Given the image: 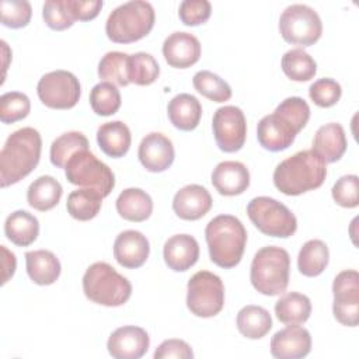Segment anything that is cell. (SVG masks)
Wrapping results in <instances>:
<instances>
[{
    "mask_svg": "<svg viewBox=\"0 0 359 359\" xmlns=\"http://www.w3.org/2000/svg\"><path fill=\"white\" fill-rule=\"evenodd\" d=\"M1 250V265H3V276H1V285H6L8 282L10 278H13L14 272H15V266H17V259L14 252H11L10 250H7L6 245L0 247Z\"/></svg>",
    "mask_w": 359,
    "mask_h": 359,
    "instance_id": "obj_48",
    "label": "cell"
},
{
    "mask_svg": "<svg viewBox=\"0 0 359 359\" xmlns=\"http://www.w3.org/2000/svg\"><path fill=\"white\" fill-rule=\"evenodd\" d=\"M1 24L8 28H22L28 25L32 7L27 0H3L1 4Z\"/></svg>",
    "mask_w": 359,
    "mask_h": 359,
    "instance_id": "obj_42",
    "label": "cell"
},
{
    "mask_svg": "<svg viewBox=\"0 0 359 359\" xmlns=\"http://www.w3.org/2000/svg\"><path fill=\"white\" fill-rule=\"evenodd\" d=\"M224 306V285L213 272L199 271L194 273L187 285V307L202 318L215 317Z\"/></svg>",
    "mask_w": 359,
    "mask_h": 359,
    "instance_id": "obj_10",
    "label": "cell"
},
{
    "mask_svg": "<svg viewBox=\"0 0 359 359\" xmlns=\"http://www.w3.org/2000/svg\"><path fill=\"white\" fill-rule=\"evenodd\" d=\"M311 351V335L299 324L287 325L273 334L271 339V355L278 359H300Z\"/></svg>",
    "mask_w": 359,
    "mask_h": 359,
    "instance_id": "obj_18",
    "label": "cell"
},
{
    "mask_svg": "<svg viewBox=\"0 0 359 359\" xmlns=\"http://www.w3.org/2000/svg\"><path fill=\"white\" fill-rule=\"evenodd\" d=\"M31 101L27 94L20 91H8L0 97V121L3 123H14L28 116Z\"/></svg>",
    "mask_w": 359,
    "mask_h": 359,
    "instance_id": "obj_40",
    "label": "cell"
},
{
    "mask_svg": "<svg viewBox=\"0 0 359 359\" xmlns=\"http://www.w3.org/2000/svg\"><path fill=\"white\" fill-rule=\"evenodd\" d=\"M42 18L50 29L63 31L76 21L69 10L67 0H48L42 6Z\"/></svg>",
    "mask_w": 359,
    "mask_h": 359,
    "instance_id": "obj_41",
    "label": "cell"
},
{
    "mask_svg": "<svg viewBox=\"0 0 359 359\" xmlns=\"http://www.w3.org/2000/svg\"><path fill=\"white\" fill-rule=\"evenodd\" d=\"M212 184L220 195L236 196L250 187V171L240 161H222L212 171Z\"/></svg>",
    "mask_w": 359,
    "mask_h": 359,
    "instance_id": "obj_22",
    "label": "cell"
},
{
    "mask_svg": "<svg viewBox=\"0 0 359 359\" xmlns=\"http://www.w3.org/2000/svg\"><path fill=\"white\" fill-rule=\"evenodd\" d=\"M275 314L286 325L304 324L311 314V302L306 294L299 292L285 293L275 303Z\"/></svg>",
    "mask_w": 359,
    "mask_h": 359,
    "instance_id": "obj_31",
    "label": "cell"
},
{
    "mask_svg": "<svg viewBox=\"0 0 359 359\" xmlns=\"http://www.w3.org/2000/svg\"><path fill=\"white\" fill-rule=\"evenodd\" d=\"M205 238L212 262L229 269L236 266L243 258L247 230L236 216L219 215L206 224Z\"/></svg>",
    "mask_w": 359,
    "mask_h": 359,
    "instance_id": "obj_4",
    "label": "cell"
},
{
    "mask_svg": "<svg viewBox=\"0 0 359 359\" xmlns=\"http://www.w3.org/2000/svg\"><path fill=\"white\" fill-rule=\"evenodd\" d=\"M83 292L97 304L118 307L125 304L132 294L130 282L108 262L91 264L83 275Z\"/></svg>",
    "mask_w": 359,
    "mask_h": 359,
    "instance_id": "obj_7",
    "label": "cell"
},
{
    "mask_svg": "<svg viewBox=\"0 0 359 359\" xmlns=\"http://www.w3.org/2000/svg\"><path fill=\"white\" fill-rule=\"evenodd\" d=\"M62 194V185L56 178L52 175H41L29 184L27 189V201L35 210L46 212L59 203Z\"/></svg>",
    "mask_w": 359,
    "mask_h": 359,
    "instance_id": "obj_29",
    "label": "cell"
},
{
    "mask_svg": "<svg viewBox=\"0 0 359 359\" xmlns=\"http://www.w3.org/2000/svg\"><path fill=\"white\" fill-rule=\"evenodd\" d=\"M129 55L123 52H107L98 63V77L102 81L126 87L129 81Z\"/></svg>",
    "mask_w": 359,
    "mask_h": 359,
    "instance_id": "obj_36",
    "label": "cell"
},
{
    "mask_svg": "<svg viewBox=\"0 0 359 359\" xmlns=\"http://www.w3.org/2000/svg\"><path fill=\"white\" fill-rule=\"evenodd\" d=\"M149 254V240L137 230H125L119 233L114 241V257L123 268H140L147 261Z\"/></svg>",
    "mask_w": 359,
    "mask_h": 359,
    "instance_id": "obj_19",
    "label": "cell"
},
{
    "mask_svg": "<svg viewBox=\"0 0 359 359\" xmlns=\"http://www.w3.org/2000/svg\"><path fill=\"white\" fill-rule=\"evenodd\" d=\"M212 129L216 144L224 153H236L245 143V115L236 105H224L217 108L212 118Z\"/></svg>",
    "mask_w": 359,
    "mask_h": 359,
    "instance_id": "obj_13",
    "label": "cell"
},
{
    "mask_svg": "<svg viewBox=\"0 0 359 359\" xmlns=\"http://www.w3.org/2000/svg\"><path fill=\"white\" fill-rule=\"evenodd\" d=\"M346 136L341 123L330 122L320 126L313 139V150L327 163L338 161L346 151Z\"/></svg>",
    "mask_w": 359,
    "mask_h": 359,
    "instance_id": "obj_23",
    "label": "cell"
},
{
    "mask_svg": "<svg viewBox=\"0 0 359 359\" xmlns=\"http://www.w3.org/2000/svg\"><path fill=\"white\" fill-rule=\"evenodd\" d=\"M122 98L118 87L108 81H101L91 88L90 105L97 115L109 116L118 112Z\"/></svg>",
    "mask_w": 359,
    "mask_h": 359,
    "instance_id": "obj_38",
    "label": "cell"
},
{
    "mask_svg": "<svg viewBox=\"0 0 359 359\" xmlns=\"http://www.w3.org/2000/svg\"><path fill=\"white\" fill-rule=\"evenodd\" d=\"M154 359H192L194 352L188 342L184 339H165L154 351Z\"/></svg>",
    "mask_w": 359,
    "mask_h": 359,
    "instance_id": "obj_46",
    "label": "cell"
},
{
    "mask_svg": "<svg viewBox=\"0 0 359 359\" xmlns=\"http://www.w3.org/2000/svg\"><path fill=\"white\" fill-rule=\"evenodd\" d=\"M97 143L107 156L114 158L123 157L132 143L130 129L122 121L105 122L97 129Z\"/></svg>",
    "mask_w": 359,
    "mask_h": 359,
    "instance_id": "obj_26",
    "label": "cell"
},
{
    "mask_svg": "<svg viewBox=\"0 0 359 359\" xmlns=\"http://www.w3.org/2000/svg\"><path fill=\"white\" fill-rule=\"evenodd\" d=\"M156 13L144 0H132L115 7L107 18V36L116 43H130L144 38L154 27Z\"/></svg>",
    "mask_w": 359,
    "mask_h": 359,
    "instance_id": "obj_5",
    "label": "cell"
},
{
    "mask_svg": "<svg viewBox=\"0 0 359 359\" xmlns=\"http://www.w3.org/2000/svg\"><path fill=\"white\" fill-rule=\"evenodd\" d=\"M36 94L42 104L49 108L70 109L79 102L81 87L73 73L67 70H53L39 79Z\"/></svg>",
    "mask_w": 359,
    "mask_h": 359,
    "instance_id": "obj_12",
    "label": "cell"
},
{
    "mask_svg": "<svg viewBox=\"0 0 359 359\" xmlns=\"http://www.w3.org/2000/svg\"><path fill=\"white\" fill-rule=\"evenodd\" d=\"M140 164L150 172H163L171 167L175 157L172 142L160 132L146 135L137 149Z\"/></svg>",
    "mask_w": 359,
    "mask_h": 359,
    "instance_id": "obj_16",
    "label": "cell"
},
{
    "mask_svg": "<svg viewBox=\"0 0 359 359\" xmlns=\"http://www.w3.org/2000/svg\"><path fill=\"white\" fill-rule=\"evenodd\" d=\"M332 199L342 208H356L359 205V178L355 174L342 175L331 189Z\"/></svg>",
    "mask_w": 359,
    "mask_h": 359,
    "instance_id": "obj_44",
    "label": "cell"
},
{
    "mask_svg": "<svg viewBox=\"0 0 359 359\" xmlns=\"http://www.w3.org/2000/svg\"><path fill=\"white\" fill-rule=\"evenodd\" d=\"M237 330L248 339H259L272 328V317L269 311L261 306L248 304L237 313Z\"/></svg>",
    "mask_w": 359,
    "mask_h": 359,
    "instance_id": "obj_30",
    "label": "cell"
},
{
    "mask_svg": "<svg viewBox=\"0 0 359 359\" xmlns=\"http://www.w3.org/2000/svg\"><path fill=\"white\" fill-rule=\"evenodd\" d=\"M199 39L185 31L170 34L163 42V55L165 62L175 69H187L195 65L201 57Z\"/></svg>",
    "mask_w": 359,
    "mask_h": 359,
    "instance_id": "obj_17",
    "label": "cell"
},
{
    "mask_svg": "<svg viewBox=\"0 0 359 359\" xmlns=\"http://www.w3.org/2000/svg\"><path fill=\"white\" fill-rule=\"evenodd\" d=\"M330 261V251L323 240L313 238L303 244L297 255V269L302 275L314 278L323 273Z\"/></svg>",
    "mask_w": 359,
    "mask_h": 359,
    "instance_id": "obj_32",
    "label": "cell"
},
{
    "mask_svg": "<svg viewBox=\"0 0 359 359\" xmlns=\"http://www.w3.org/2000/svg\"><path fill=\"white\" fill-rule=\"evenodd\" d=\"M195 90L213 102H224L231 98V87L219 74L209 70H199L192 79Z\"/></svg>",
    "mask_w": 359,
    "mask_h": 359,
    "instance_id": "obj_37",
    "label": "cell"
},
{
    "mask_svg": "<svg viewBox=\"0 0 359 359\" xmlns=\"http://www.w3.org/2000/svg\"><path fill=\"white\" fill-rule=\"evenodd\" d=\"M102 4V0H67V6L73 18L80 21L95 18L101 11Z\"/></svg>",
    "mask_w": 359,
    "mask_h": 359,
    "instance_id": "obj_47",
    "label": "cell"
},
{
    "mask_svg": "<svg viewBox=\"0 0 359 359\" xmlns=\"http://www.w3.org/2000/svg\"><path fill=\"white\" fill-rule=\"evenodd\" d=\"M25 266L29 279L41 286L57 280L62 266L57 257L49 250H34L25 252Z\"/></svg>",
    "mask_w": 359,
    "mask_h": 359,
    "instance_id": "obj_24",
    "label": "cell"
},
{
    "mask_svg": "<svg viewBox=\"0 0 359 359\" xmlns=\"http://www.w3.org/2000/svg\"><path fill=\"white\" fill-rule=\"evenodd\" d=\"M66 180L77 187L93 189L102 198L108 196L115 187L112 170L88 149L74 153L65 167Z\"/></svg>",
    "mask_w": 359,
    "mask_h": 359,
    "instance_id": "obj_8",
    "label": "cell"
},
{
    "mask_svg": "<svg viewBox=\"0 0 359 359\" xmlns=\"http://www.w3.org/2000/svg\"><path fill=\"white\" fill-rule=\"evenodd\" d=\"M4 234L13 244L28 247L38 238L39 222L27 210H15L4 222Z\"/></svg>",
    "mask_w": 359,
    "mask_h": 359,
    "instance_id": "obj_28",
    "label": "cell"
},
{
    "mask_svg": "<svg viewBox=\"0 0 359 359\" xmlns=\"http://www.w3.org/2000/svg\"><path fill=\"white\" fill-rule=\"evenodd\" d=\"M210 14L212 4L208 0H184L178 8L180 20L188 27H195L206 22Z\"/></svg>",
    "mask_w": 359,
    "mask_h": 359,
    "instance_id": "obj_45",
    "label": "cell"
},
{
    "mask_svg": "<svg viewBox=\"0 0 359 359\" xmlns=\"http://www.w3.org/2000/svg\"><path fill=\"white\" fill-rule=\"evenodd\" d=\"M163 257L170 269L188 271L199 258V244L191 234H174L164 243Z\"/></svg>",
    "mask_w": 359,
    "mask_h": 359,
    "instance_id": "obj_21",
    "label": "cell"
},
{
    "mask_svg": "<svg viewBox=\"0 0 359 359\" xmlns=\"http://www.w3.org/2000/svg\"><path fill=\"white\" fill-rule=\"evenodd\" d=\"M282 38L294 45H314L323 34V22L318 13L307 4H290L279 17Z\"/></svg>",
    "mask_w": 359,
    "mask_h": 359,
    "instance_id": "obj_11",
    "label": "cell"
},
{
    "mask_svg": "<svg viewBox=\"0 0 359 359\" xmlns=\"http://www.w3.org/2000/svg\"><path fill=\"white\" fill-rule=\"evenodd\" d=\"M170 122L180 130H194L202 116V105L199 100L188 93L177 94L167 107Z\"/></svg>",
    "mask_w": 359,
    "mask_h": 359,
    "instance_id": "obj_25",
    "label": "cell"
},
{
    "mask_svg": "<svg viewBox=\"0 0 359 359\" xmlns=\"http://www.w3.org/2000/svg\"><path fill=\"white\" fill-rule=\"evenodd\" d=\"M309 119V104L302 97H287L272 114L261 118L257 126V139L265 150H285L292 146Z\"/></svg>",
    "mask_w": 359,
    "mask_h": 359,
    "instance_id": "obj_1",
    "label": "cell"
},
{
    "mask_svg": "<svg viewBox=\"0 0 359 359\" xmlns=\"http://www.w3.org/2000/svg\"><path fill=\"white\" fill-rule=\"evenodd\" d=\"M101 205L102 196L98 192L87 188H80L69 194L66 209L73 219L87 222L98 215Z\"/></svg>",
    "mask_w": 359,
    "mask_h": 359,
    "instance_id": "obj_33",
    "label": "cell"
},
{
    "mask_svg": "<svg viewBox=\"0 0 359 359\" xmlns=\"http://www.w3.org/2000/svg\"><path fill=\"white\" fill-rule=\"evenodd\" d=\"M119 216L129 222H144L153 212V201L150 195L140 188L123 189L115 202Z\"/></svg>",
    "mask_w": 359,
    "mask_h": 359,
    "instance_id": "obj_27",
    "label": "cell"
},
{
    "mask_svg": "<svg viewBox=\"0 0 359 359\" xmlns=\"http://www.w3.org/2000/svg\"><path fill=\"white\" fill-rule=\"evenodd\" d=\"M212 203V196L205 187L189 184L174 195L172 210L182 220H198L210 210Z\"/></svg>",
    "mask_w": 359,
    "mask_h": 359,
    "instance_id": "obj_20",
    "label": "cell"
},
{
    "mask_svg": "<svg viewBox=\"0 0 359 359\" xmlns=\"http://www.w3.org/2000/svg\"><path fill=\"white\" fill-rule=\"evenodd\" d=\"M149 334L136 325L116 328L107 341L108 353L115 359H139L149 351Z\"/></svg>",
    "mask_w": 359,
    "mask_h": 359,
    "instance_id": "obj_15",
    "label": "cell"
},
{
    "mask_svg": "<svg viewBox=\"0 0 359 359\" xmlns=\"http://www.w3.org/2000/svg\"><path fill=\"white\" fill-rule=\"evenodd\" d=\"M160 74V66L153 55L146 52H137L129 55V81L136 86H150L157 80Z\"/></svg>",
    "mask_w": 359,
    "mask_h": 359,
    "instance_id": "obj_39",
    "label": "cell"
},
{
    "mask_svg": "<svg viewBox=\"0 0 359 359\" xmlns=\"http://www.w3.org/2000/svg\"><path fill=\"white\" fill-rule=\"evenodd\" d=\"M247 215L262 234L271 237L287 238L297 230V219L292 210L269 196L252 198L247 205Z\"/></svg>",
    "mask_w": 359,
    "mask_h": 359,
    "instance_id": "obj_9",
    "label": "cell"
},
{
    "mask_svg": "<svg viewBox=\"0 0 359 359\" xmlns=\"http://www.w3.org/2000/svg\"><path fill=\"white\" fill-rule=\"evenodd\" d=\"M88 140L87 137L77 130H70L59 137H56L50 144V163L57 168H65L70 157L80 151L88 149Z\"/></svg>",
    "mask_w": 359,
    "mask_h": 359,
    "instance_id": "obj_35",
    "label": "cell"
},
{
    "mask_svg": "<svg viewBox=\"0 0 359 359\" xmlns=\"http://www.w3.org/2000/svg\"><path fill=\"white\" fill-rule=\"evenodd\" d=\"M309 95L316 105L321 108H330L339 101L342 95V88L337 80L324 77V79L316 80L310 86Z\"/></svg>",
    "mask_w": 359,
    "mask_h": 359,
    "instance_id": "obj_43",
    "label": "cell"
},
{
    "mask_svg": "<svg viewBox=\"0 0 359 359\" xmlns=\"http://www.w3.org/2000/svg\"><path fill=\"white\" fill-rule=\"evenodd\" d=\"M282 70L293 81H309L317 73L316 60L302 48L287 50L282 56Z\"/></svg>",
    "mask_w": 359,
    "mask_h": 359,
    "instance_id": "obj_34",
    "label": "cell"
},
{
    "mask_svg": "<svg viewBox=\"0 0 359 359\" xmlns=\"http://www.w3.org/2000/svg\"><path fill=\"white\" fill-rule=\"evenodd\" d=\"M289 252L278 245H266L258 250L252 258L250 280L261 294L278 296L289 285Z\"/></svg>",
    "mask_w": 359,
    "mask_h": 359,
    "instance_id": "obj_6",
    "label": "cell"
},
{
    "mask_svg": "<svg viewBox=\"0 0 359 359\" xmlns=\"http://www.w3.org/2000/svg\"><path fill=\"white\" fill-rule=\"evenodd\" d=\"M42 139L36 129L25 126L13 132L0 151V184L3 188L20 182L41 160Z\"/></svg>",
    "mask_w": 359,
    "mask_h": 359,
    "instance_id": "obj_2",
    "label": "cell"
},
{
    "mask_svg": "<svg viewBox=\"0 0 359 359\" xmlns=\"http://www.w3.org/2000/svg\"><path fill=\"white\" fill-rule=\"evenodd\" d=\"M332 313L338 323L356 327L359 323V273L356 269L339 272L332 282Z\"/></svg>",
    "mask_w": 359,
    "mask_h": 359,
    "instance_id": "obj_14",
    "label": "cell"
},
{
    "mask_svg": "<svg viewBox=\"0 0 359 359\" xmlns=\"http://www.w3.org/2000/svg\"><path fill=\"white\" fill-rule=\"evenodd\" d=\"M327 177L325 161L313 150H300L280 161L273 171V184L285 195L297 196L317 189Z\"/></svg>",
    "mask_w": 359,
    "mask_h": 359,
    "instance_id": "obj_3",
    "label": "cell"
}]
</instances>
